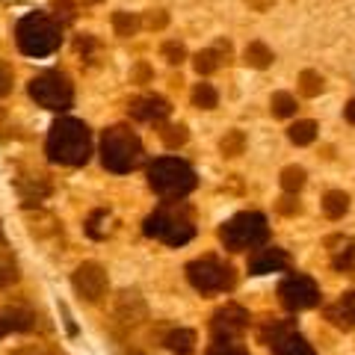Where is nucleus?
I'll return each instance as SVG.
<instances>
[{
  "instance_id": "obj_1",
  "label": "nucleus",
  "mask_w": 355,
  "mask_h": 355,
  "mask_svg": "<svg viewBox=\"0 0 355 355\" xmlns=\"http://www.w3.org/2000/svg\"><path fill=\"white\" fill-rule=\"evenodd\" d=\"M92 154L89 128L77 119H60L48 133V157L60 166H83Z\"/></svg>"
},
{
  "instance_id": "obj_2",
  "label": "nucleus",
  "mask_w": 355,
  "mask_h": 355,
  "mask_svg": "<svg viewBox=\"0 0 355 355\" xmlns=\"http://www.w3.org/2000/svg\"><path fill=\"white\" fill-rule=\"evenodd\" d=\"M15 39L18 48L27 53V57H48L60 48L62 42V30L51 15L44 12H30L18 21L15 27Z\"/></svg>"
},
{
  "instance_id": "obj_3",
  "label": "nucleus",
  "mask_w": 355,
  "mask_h": 355,
  "mask_svg": "<svg viewBox=\"0 0 355 355\" xmlns=\"http://www.w3.org/2000/svg\"><path fill=\"white\" fill-rule=\"evenodd\" d=\"M146 234L163 240L166 246H184V243H190L196 237V225L190 219V210L172 202L160 210H154L146 219Z\"/></svg>"
},
{
  "instance_id": "obj_4",
  "label": "nucleus",
  "mask_w": 355,
  "mask_h": 355,
  "mask_svg": "<svg viewBox=\"0 0 355 355\" xmlns=\"http://www.w3.org/2000/svg\"><path fill=\"white\" fill-rule=\"evenodd\" d=\"M101 160L110 172L125 175L130 169H137L142 160V142L130 128H107L101 139Z\"/></svg>"
},
{
  "instance_id": "obj_5",
  "label": "nucleus",
  "mask_w": 355,
  "mask_h": 355,
  "mask_svg": "<svg viewBox=\"0 0 355 355\" xmlns=\"http://www.w3.org/2000/svg\"><path fill=\"white\" fill-rule=\"evenodd\" d=\"M148 184L151 190L163 198H184L187 193H193L196 187V172L178 157H163L154 160L148 169Z\"/></svg>"
},
{
  "instance_id": "obj_6",
  "label": "nucleus",
  "mask_w": 355,
  "mask_h": 355,
  "mask_svg": "<svg viewBox=\"0 0 355 355\" xmlns=\"http://www.w3.org/2000/svg\"><path fill=\"white\" fill-rule=\"evenodd\" d=\"M225 249L231 252H246V249H258L270 237V225H266L263 214H254V210H246V214H237L234 219H228L219 231Z\"/></svg>"
},
{
  "instance_id": "obj_7",
  "label": "nucleus",
  "mask_w": 355,
  "mask_h": 355,
  "mask_svg": "<svg viewBox=\"0 0 355 355\" xmlns=\"http://www.w3.org/2000/svg\"><path fill=\"white\" fill-rule=\"evenodd\" d=\"M30 98L44 110H69L74 101V89L65 74L42 71L30 80Z\"/></svg>"
},
{
  "instance_id": "obj_8",
  "label": "nucleus",
  "mask_w": 355,
  "mask_h": 355,
  "mask_svg": "<svg viewBox=\"0 0 355 355\" xmlns=\"http://www.w3.org/2000/svg\"><path fill=\"white\" fill-rule=\"evenodd\" d=\"M187 279L196 291L202 293H219V291H228L234 284V270L228 263H222L219 258H198L187 266Z\"/></svg>"
},
{
  "instance_id": "obj_9",
  "label": "nucleus",
  "mask_w": 355,
  "mask_h": 355,
  "mask_svg": "<svg viewBox=\"0 0 355 355\" xmlns=\"http://www.w3.org/2000/svg\"><path fill=\"white\" fill-rule=\"evenodd\" d=\"M279 296L287 311H305L320 302V287L314 279H308V275H291V279L282 282Z\"/></svg>"
},
{
  "instance_id": "obj_10",
  "label": "nucleus",
  "mask_w": 355,
  "mask_h": 355,
  "mask_svg": "<svg viewBox=\"0 0 355 355\" xmlns=\"http://www.w3.org/2000/svg\"><path fill=\"white\" fill-rule=\"evenodd\" d=\"M249 326V311L246 308H240V305H225V308H219L214 320H210V331H214V338L219 343H231V340H237L243 331H246Z\"/></svg>"
},
{
  "instance_id": "obj_11",
  "label": "nucleus",
  "mask_w": 355,
  "mask_h": 355,
  "mask_svg": "<svg viewBox=\"0 0 355 355\" xmlns=\"http://www.w3.org/2000/svg\"><path fill=\"white\" fill-rule=\"evenodd\" d=\"M71 284L80 299L86 302H98L107 293V272L98 263H80L71 275Z\"/></svg>"
},
{
  "instance_id": "obj_12",
  "label": "nucleus",
  "mask_w": 355,
  "mask_h": 355,
  "mask_svg": "<svg viewBox=\"0 0 355 355\" xmlns=\"http://www.w3.org/2000/svg\"><path fill=\"white\" fill-rule=\"evenodd\" d=\"M130 116L137 121H163L166 116L172 113V107L166 98L160 95H146V98H137V101H130Z\"/></svg>"
},
{
  "instance_id": "obj_13",
  "label": "nucleus",
  "mask_w": 355,
  "mask_h": 355,
  "mask_svg": "<svg viewBox=\"0 0 355 355\" xmlns=\"http://www.w3.org/2000/svg\"><path fill=\"white\" fill-rule=\"evenodd\" d=\"M287 266V252L284 249H275V246H270V249H258L249 258V272L252 275H266V272H279V270H284Z\"/></svg>"
},
{
  "instance_id": "obj_14",
  "label": "nucleus",
  "mask_w": 355,
  "mask_h": 355,
  "mask_svg": "<svg viewBox=\"0 0 355 355\" xmlns=\"http://www.w3.org/2000/svg\"><path fill=\"white\" fill-rule=\"evenodd\" d=\"M326 320L331 326H338L343 331H352L355 329V291L343 293L335 305L326 308Z\"/></svg>"
},
{
  "instance_id": "obj_15",
  "label": "nucleus",
  "mask_w": 355,
  "mask_h": 355,
  "mask_svg": "<svg viewBox=\"0 0 355 355\" xmlns=\"http://www.w3.org/2000/svg\"><path fill=\"white\" fill-rule=\"evenodd\" d=\"M329 246H331V266H335V270H349V266L355 263V240L331 237Z\"/></svg>"
},
{
  "instance_id": "obj_16",
  "label": "nucleus",
  "mask_w": 355,
  "mask_h": 355,
  "mask_svg": "<svg viewBox=\"0 0 355 355\" xmlns=\"http://www.w3.org/2000/svg\"><path fill=\"white\" fill-rule=\"evenodd\" d=\"M18 190L24 196V202H42L51 196V184L44 178H18Z\"/></svg>"
},
{
  "instance_id": "obj_17",
  "label": "nucleus",
  "mask_w": 355,
  "mask_h": 355,
  "mask_svg": "<svg viewBox=\"0 0 355 355\" xmlns=\"http://www.w3.org/2000/svg\"><path fill=\"white\" fill-rule=\"evenodd\" d=\"M243 60L252 69H266V65H272V51L263 42H249L246 51H243Z\"/></svg>"
},
{
  "instance_id": "obj_18",
  "label": "nucleus",
  "mask_w": 355,
  "mask_h": 355,
  "mask_svg": "<svg viewBox=\"0 0 355 355\" xmlns=\"http://www.w3.org/2000/svg\"><path fill=\"white\" fill-rule=\"evenodd\" d=\"M166 347H169L175 355H193L196 335H193L190 329H178V331H172V335L166 338Z\"/></svg>"
},
{
  "instance_id": "obj_19",
  "label": "nucleus",
  "mask_w": 355,
  "mask_h": 355,
  "mask_svg": "<svg viewBox=\"0 0 355 355\" xmlns=\"http://www.w3.org/2000/svg\"><path fill=\"white\" fill-rule=\"evenodd\" d=\"M347 210H349V196L347 193H340V190L326 193V198H323V214L329 219H340Z\"/></svg>"
},
{
  "instance_id": "obj_20",
  "label": "nucleus",
  "mask_w": 355,
  "mask_h": 355,
  "mask_svg": "<svg viewBox=\"0 0 355 355\" xmlns=\"http://www.w3.org/2000/svg\"><path fill=\"white\" fill-rule=\"evenodd\" d=\"M293 331H296V323H293V320H279V323H270V326L261 331V340H263V343H270V347H275L279 340L291 338Z\"/></svg>"
},
{
  "instance_id": "obj_21",
  "label": "nucleus",
  "mask_w": 355,
  "mask_h": 355,
  "mask_svg": "<svg viewBox=\"0 0 355 355\" xmlns=\"http://www.w3.org/2000/svg\"><path fill=\"white\" fill-rule=\"evenodd\" d=\"M272 352H275V355H314V349H311V343H305L302 338L296 335V331H293L291 338H284V340L275 343Z\"/></svg>"
},
{
  "instance_id": "obj_22",
  "label": "nucleus",
  "mask_w": 355,
  "mask_h": 355,
  "mask_svg": "<svg viewBox=\"0 0 355 355\" xmlns=\"http://www.w3.org/2000/svg\"><path fill=\"white\" fill-rule=\"evenodd\" d=\"M287 137L293 146H311L317 139V125L314 121H296L293 128H287Z\"/></svg>"
},
{
  "instance_id": "obj_23",
  "label": "nucleus",
  "mask_w": 355,
  "mask_h": 355,
  "mask_svg": "<svg viewBox=\"0 0 355 355\" xmlns=\"http://www.w3.org/2000/svg\"><path fill=\"white\" fill-rule=\"evenodd\" d=\"M222 62H225V57H222L216 48H207L202 53H196V71L198 74H214Z\"/></svg>"
},
{
  "instance_id": "obj_24",
  "label": "nucleus",
  "mask_w": 355,
  "mask_h": 355,
  "mask_svg": "<svg viewBox=\"0 0 355 355\" xmlns=\"http://www.w3.org/2000/svg\"><path fill=\"white\" fill-rule=\"evenodd\" d=\"M270 110H272V116L287 119V116H293L299 107H296V98L291 92H275L272 101H270Z\"/></svg>"
},
{
  "instance_id": "obj_25",
  "label": "nucleus",
  "mask_w": 355,
  "mask_h": 355,
  "mask_svg": "<svg viewBox=\"0 0 355 355\" xmlns=\"http://www.w3.org/2000/svg\"><path fill=\"white\" fill-rule=\"evenodd\" d=\"M139 24H142V21L133 12H116L113 15V30H116V36H121V39L133 36V33L139 30Z\"/></svg>"
},
{
  "instance_id": "obj_26",
  "label": "nucleus",
  "mask_w": 355,
  "mask_h": 355,
  "mask_svg": "<svg viewBox=\"0 0 355 355\" xmlns=\"http://www.w3.org/2000/svg\"><path fill=\"white\" fill-rule=\"evenodd\" d=\"M243 148H246V137H243V130H228L225 137H222V142H219V151L225 154V157H237V154H243Z\"/></svg>"
},
{
  "instance_id": "obj_27",
  "label": "nucleus",
  "mask_w": 355,
  "mask_h": 355,
  "mask_svg": "<svg viewBox=\"0 0 355 355\" xmlns=\"http://www.w3.org/2000/svg\"><path fill=\"white\" fill-rule=\"evenodd\" d=\"M193 104L196 107H202V110H214L219 104V95H216V89L210 86V83H198L193 89Z\"/></svg>"
},
{
  "instance_id": "obj_28",
  "label": "nucleus",
  "mask_w": 355,
  "mask_h": 355,
  "mask_svg": "<svg viewBox=\"0 0 355 355\" xmlns=\"http://www.w3.org/2000/svg\"><path fill=\"white\" fill-rule=\"evenodd\" d=\"M107 231H110V214L107 210H95V214L89 216V222H86V234L101 240V237H107Z\"/></svg>"
},
{
  "instance_id": "obj_29",
  "label": "nucleus",
  "mask_w": 355,
  "mask_h": 355,
  "mask_svg": "<svg viewBox=\"0 0 355 355\" xmlns=\"http://www.w3.org/2000/svg\"><path fill=\"white\" fill-rule=\"evenodd\" d=\"M282 187L287 193H299L305 187V169L302 166H287L282 172Z\"/></svg>"
},
{
  "instance_id": "obj_30",
  "label": "nucleus",
  "mask_w": 355,
  "mask_h": 355,
  "mask_svg": "<svg viewBox=\"0 0 355 355\" xmlns=\"http://www.w3.org/2000/svg\"><path fill=\"white\" fill-rule=\"evenodd\" d=\"M323 77H320L317 71H302V74H299V89H302V95H308V98H317L320 92H323Z\"/></svg>"
},
{
  "instance_id": "obj_31",
  "label": "nucleus",
  "mask_w": 355,
  "mask_h": 355,
  "mask_svg": "<svg viewBox=\"0 0 355 355\" xmlns=\"http://www.w3.org/2000/svg\"><path fill=\"white\" fill-rule=\"evenodd\" d=\"M6 317H9V323H12V331H30V329H36V314H33V311L12 308Z\"/></svg>"
},
{
  "instance_id": "obj_32",
  "label": "nucleus",
  "mask_w": 355,
  "mask_h": 355,
  "mask_svg": "<svg viewBox=\"0 0 355 355\" xmlns=\"http://www.w3.org/2000/svg\"><path fill=\"white\" fill-rule=\"evenodd\" d=\"M160 137H163V142L169 148H178V146H184V142H187V128L184 125H166L160 130Z\"/></svg>"
},
{
  "instance_id": "obj_33",
  "label": "nucleus",
  "mask_w": 355,
  "mask_h": 355,
  "mask_svg": "<svg viewBox=\"0 0 355 355\" xmlns=\"http://www.w3.org/2000/svg\"><path fill=\"white\" fill-rule=\"evenodd\" d=\"M163 57H166V62L181 65L184 57H187V51H184V44H181V42H166V44H163Z\"/></svg>"
},
{
  "instance_id": "obj_34",
  "label": "nucleus",
  "mask_w": 355,
  "mask_h": 355,
  "mask_svg": "<svg viewBox=\"0 0 355 355\" xmlns=\"http://www.w3.org/2000/svg\"><path fill=\"white\" fill-rule=\"evenodd\" d=\"M12 86H15V74H12V65H9V62H0V98L12 92Z\"/></svg>"
},
{
  "instance_id": "obj_35",
  "label": "nucleus",
  "mask_w": 355,
  "mask_h": 355,
  "mask_svg": "<svg viewBox=\"0 0 355 355\" xmlns=\"http://www.w3.org/2000/svg\"><path fill=\"white\" fill-rule=\"evenodd\" d=\"M15 282H18L15 263L6 261V258H0V287H9V284H15Z\"/></svg>"
},
{
  "instance_id": "obj_36",
  "label": "nucleus",
  "mask_w": 355,
  "mask_h": 355,
  "mask_svg": "<svg viewBox=\"0 0 355 355\" xmlns=\"http://www.w3.org/2000/svg\"><path fill=\"white\" fill-rule=\"evenodd\" d=\"M51 9H53V15H57L62 24H71V21H74V6L69 3V0H53Z\"/></svg>"
},
{
  "instance_id": "obj_37",
  "label": "nucleus",
  "mask_w": 355,
  "mask_h": 355,
  "mask_svg": "<svg viewBox=\"0 0 355 355\" xmlns=\"http://www.w3.org/2000/svg\"><path fill=\"white\" fill-rule=\"evenodd\" d=\"M207 355H249L243 347H237V343H216V347H210Z\"/></svg>"
},
{
  "instance_id": "obj_38",
  "label": "nucleus",
  "mask_w": 355,
  "mask_h": 355,
  "mask_svg": "<svg viewBox=\"0 0 355 355\" xmlns=\"http://www.w3.org/2000/svg\"><path fill=\"white\" fill-rule=\"evenodd\" d=\"M142 24H146L148 30H163L166 24H169V15H166V12H160V9H157V12H148V15H146V21H142Z\"/></svg>"
},
{
  "instance_id": "obj_39",
  "label": "nucleus",
  "mask_w": 355,
  "mask_h": 355,
  "mask_svg": "<svg viewBox=\"0 0 355 355\" xmlns=\"http://www.w3.org/2000/svg\"><path fill=\"white\" fill-rule=\"evenodd\" d=\"M279 210H282V214H287V216H291V214H299V202L293 198V193L287 196V198H282V202H279Z\"/></svg>"
},
{
  "instance_id": "obj_40",
  "label": "nucleus",
  "mask_w": 355,
  "mask_h": 355,
  "mask_svg": "<svg viewBox=\"0 0 355 355\" xmlns=\"http://www.w3.org/2000/svg\"><path fill=\"white\" fill-rule=\"evenodd\" d=\"M246 3H249V6H254L258 12H266V9L272 6V0H246Z\"/></svg>"
},
{
  "instance_id": "obj_41",
  "label": "nucleus",
  "mask_w": 355,
  "mask_h": 355,
  "mask_svg": "<svg viewBox=\"0 0 355 355\" xmlns=\"http://www.w3.org/2000/svg\"><path fill=\"white\" fill-rule=\"evenodd\" d=\"M9 331H12V323H9V317H6V314H0V338H6Z\"/></svg>"
},
{
  "instance_id": "obj_42",
  "label": "nucleus",
  "mask_w": 355,
  "mask_h": 355,
  "mask_svg": "<svg viewBox=\"0 0 355 355\" xmlns=\"http://www.w3.org/2000/svg\"><path fill=\"white\" fill-rule=\"evenodd\" d=\"M343 113H347V121H349V125H355V98L347 104V110H343Z\"/></svg>"
},
{
  "instance_id": "obj_43",
  "label": "nucleus",
  "mask_w": 355,
  "mask_h": 355,
  "mask_svg": "<svg viewBox=\"0 0 355 355\" xmlns=\"http://www.w3.org/2000/svg\"><path fill=\"white\" fill-rule=\"evenodd\" d=\"M83 3H101V0H83Z\"/></svg>"
}]
</instances>
